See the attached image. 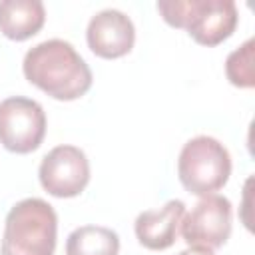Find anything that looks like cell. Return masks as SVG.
Instances as JSON below:
<instances>
[{
  "label": "cell",
  "mask_w": 255,
  "mask_h": 255,
  "mask_svg": "<svg viewBox=\"0 0 255 255\" xmlns=\"http://www.w3.org/2000/svg\"><path fill=\"white\" fill-rule=\"evenodd\" d=\"M30 84L56 100H76L92 86V70L76 48L60 38L44 40L30 48L22 62Z\"/></svg>",
  "instance_id": "obj_1"
},
{
  "label": "cell",
  "mask_w": 255,
  "mask_h": 255,
  "mask_svg": "<svg viewBox=\"0 0 255 255\" xmlns=\"http://www.w3.org/2000/svg\"><path fill=\"white\" fill-rule=\"evenodd\" d=\"M56 235L54 207L40 197H26L6 215L0 255H54Z\"/></svg>",
  "instance_id": "obj_2"
},
{
  "label": "cell",
  "mask_w": 255,
  "mask_h": 255,
  "mask_svg": "<svg viewBox=\"0 0 255 255\" xmlns=\"http://www.w3.org/2000/svg\"><path fill=\"white\" fill-rule=\"evenodd\" d=\"M157 10L167 24L187 30L203 46L223 42L237 26V6L233 0H161Z\"/></svg>",
  "instance_id": "obj_3"
},
{
  "label": "cell",
  "mask_w": 255,
  "mask_h": 255,
  "mask_svg": "<svg viewBox=\"0 0 255 255\" xmlns=\"http://www.w3.org/2000/svg\"><path fill=\"white\" fill-rule=\"evenodd\" d=\"M177 175L189 193L209 195L227 183L231 175V155L219 139L195 135L181 147Z\"/></svg>",
  "instance_id": "obj_4"
},
{
  "label": "cell",
  "mask_w": 255,
  "mask_h": 255,
  "mask_svg": "<svg viewBox=\"0 0 255 255\" xmlns=\"http://www.w3.org/2000/svg\"><path fill=\"white\" fill-rule=\"evenodd\" d=\"M46 135V114L36 100L12 96L0 102V143L14 153H30Z\"/></svg>",
  "instance_id": "obj_5"
},
{
  "label": "cell",
  "mask_w": 255,
  "mask_h": 255,
  "mask_svg": "<svg viewBox=\"0 0 255 255\" xmlns=\"http://www.w3.org/2000/svg\"><path fill=\"white\" fill-rule=\"evenodd\" d=\"M181 237L199 247H221L231 235V203L223 195H203L181 219Z\"/></svg>",
  "instance_id": "obj_6"
},
{
  "label": "cell",
  "mask_w": 255,
  "mask_h": 255,
  "mask_svg": "<svg viewBox=\"0 0 255 255\" xmlns=\"http://www.w3.org/2000/svg\"><path fill=\"white\" fill-rule=\"evenodd\" d=\"M38 177L50 195L74 197L90 181V161L76 145H56L42 157Z\"/></svg>",
  "instance_id": "obj_7"
},
{
  "label": "cell",
  "mask_w": 255,
  "mask_h": 255,
  "mask_svg": "<svg viewBox=\"0 0 255 255\" xmlns=\"http://www.w3.org/2000/svg\"><path fill=\"white\" fill-rule=\"evenodd\" d=\"M90 50L100 58H120L128 54L135 40V28L128 14L116 8L96 12L86 30Z\"/></svg>",
  "instance_id": "obj_8"
},
{
  "label": "cell",
  "mask_w": 255,
  "mask_h": 255,
  "mask_svg": "<svg viewBox=\"0 0 255 255\" xmlns=\"http://www.w3.org/2000/svg\"><path fill=\"white\" fill-rule=\"evenodd\" d=\"M183 215H185V203L181 199H169L159 209L141 211L133 223L137 241L151 251H161L171 247L177 239V231Z\"/></svg>",
  "instance_id": "obj_9"
},
{
  "label": "cell",
  "mask_w": 255,
  "mask_h": 255,
  "mask_svg": "<svg viewBox=\"0 0 255 255\" xmlns=\"http://www.w3.org/2000/svg\"><path fill=\"white\" fill-rule=\"evenodd\" d=\"M46 20V10L40 0H2L0 2V32L10 40H26L34 36Z\"/></svg>",
  "instance_id": "obj_10"
},
{
  "label": "cell",
  "mask_w": 255,
  "mask_h": 255,
  "mask_svg": "<svg viewBox=\"0 0 255 255\" xmlns=\"http://www.w3.org/2000/svg\"><path fill=\"white\" fill-rule=\"evenodd\" d=\"M120 237L102 225H82L68 235L66 255H118Z\"/></svg>",
  "instance_id": "obj_11"
},
{
  "label": "cell",
  "mask_w": 255,
  "mask_h": 255,
  "mask_svg": "<svg viewBox=\"0 0 255 255\" xmlns=\"http://www.w3.org/2000/svg\"><path fill=\"white\" fill-rule=\"evenodd\" d=\"M253 38L245 40L237 50H233L225 60V74L227 80L237 88H253L255 74H253Z\"/></svg>",
  "instance_id": "obj_12"
},
{
  "label": "cell",
  "mask_w": 255,
  "mask_h": 255,
  "mask_svg": "<svg viewBox=\"0 0 255 255\" xmlns=\"http://www.w3.org/2000/svg\"><path fill=\"white\" fill-rule=\"evenodd\" d=\"M177 255H215V253H213V249H209V247H199V245H191V247H187V249L179 251Z\"/></svg>",
  "instance_id": "obj_13"
}]
</instances>
